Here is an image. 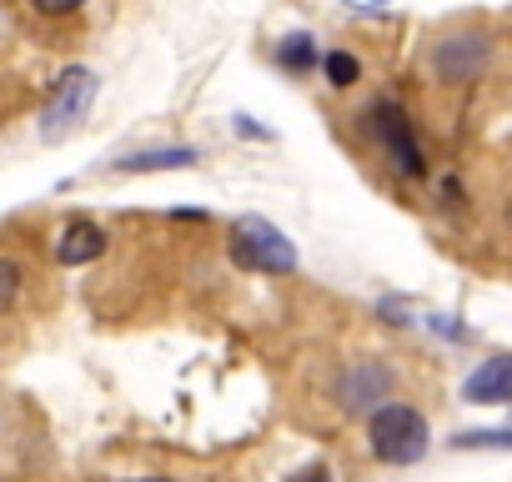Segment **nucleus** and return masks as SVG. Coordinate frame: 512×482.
<instances>
[{"instance_id":"obj_4","label":"nucleus","mask_w":512,"mask_h":482,"mask_svg":"<svg viewBox=\"0 0 512 482\" xmlns=\"http://www.w3.org/2000/svg\"><path fill=\"white\" fill-rule=\"evenodd\" d=\"M367 126H372L377 146L387 151V161H392L402 176H427V156H422L417 131H412V121H407V111H402L397 101H377V106L367 111Z\"/></svg>"},{"instance_id":"obj_8","label":"nucleus","mask_w":512,"mask_h":482,"mask_svg":"<svg viewBox=\"0 0 512 482\" xmlns=\"http://www.w3.org/2000/svg\"><path fill=\"white\" fill-rule=\"evenodd\" d=\"M462 397L477 402V407L512 402V357H487V362H477V372L462 382Z\"/></svg>"},{"instance_id":"obj_5","label":"nucleus","mask_w":512,"mask_h":482,"mask_svg":"<svg viewBox=\"0 0 512 482\" xmlns=\"http://www.w3.org/2000/svg\"><path fill=\"white\" fill-rule=\"evenodd\" d=\"M392 387H397V377H392V367L387 362H347L342 372H337V402H342V412H377L387 397H392Z\"/></svg>"},{"instance_id":"obj_15","label":"nucleus","mask_w":512,"mask_h":482,"mask_svg":"<svg viewBox=\"0 0 512 482\" xmlns=\"http://www.w3.org/2000/svg\"><path fill=\"white\" fill-rule=\"evenodd\" d=\"M236 126H241V131H246V136H256V141H262V136H267V131H262V126H256V121H251V116H236Z\"/></svg>"},{"instance_id":"obj_7","label":"nucleus","mask_w":512,"mask_h":482,"mask_svg":"<svg viewBox=\"0 0 512 482\" xmlns=\"http://www.w3.org/2000/svg\"><path fill=\"white\" fill-rule=\"evenodd\" d=\"M106 247H111V236H106V226H96V221H71L61 236H56V262L61 267H91L96 257H106Z\"/></svg>"},{"instance_id":"obj_2","label":"nucleus","mask_w":512,"mask_h":482,"mask_svg":"<svg viewBox=\"0 0 512 482\" xmlns=\"http://www.w3.org/2000/svg\"><path fill=\"white\" fill-rule=\"evenodd\" d=\"M367 442H372V457L387 462V467H412L427 457V417L407 402H382L372 417H367Z\"/></svg>"},{"instance_id":"obj_16","label":"nucleus","mask_w":512,"mask_h":482,"mask_svg":"<svg viewBox=\"0 0 512 482\" xmlns=\"http://www.w3.org/2000/svg\"><path fill=\"white\" fill-rule=\"evenodd\" d=\"M131 482H176V477H131Z\"/></svg>"},{"instance_id":"obj_11","label":"nucleus","mask_w":512,"mask_h":482,"mask_svg":"<svg viewBox=\"0 0 512 482\" xmlns=\"http://www.w3.org/2000/svg\"><path fill=\"white\" fill-rule=\"evenodd\" d=\"M277 61H282L287 71H312V66H317V41H312V36H287V41L277 46Z\"/></svg>"},{"instance_id":"obj_3","label":"nucleus","mask_w":512,"mask_h":482,"mask_svg":"<svg viewBox=\"0 0 512 482\" xmlns=\"http://www.w3.org/2000/svg\"><path fill=\"white\" fill-rule=\"evenodd\" d=\"M96 91H101L96 71H86V66H66V71L56 76L46 106H41V141H46V146L71 141V136L86 126V116H91V106H96Z\"/></svg>"},{"instance_id":"obj_9","label":"nucleus","mask_w":512,"mask_h":482,"mask_svg":"<svg viewBox=\"0 0 512 482\" xmlns=\"http://www.w3.org/2000/svg\"><path fill=\"white\" fill-rule=\"evenodd\" d=\"M201 156L191 146H161V151H141V156H126L116 161V171H181V166H196Z\"/></svg>"},{"instance_id":"obj_14","label":"nucleus","mask_w":512,"mask_h":482,"mask_svg":"<svg viewBox=\"0 0 512 482\" xmlns=\"http://www.w3.org/2000/svg\"><path fill=\"white\" fill-rule=\"evenodd\" d=\"M292 482H332V472H327V467L317 462V467H302V472H297Z\"/></svg>"},{"instance_id":"obj_6","label":"nucleus","mask_w":512,"mask_h":482,"mask_svg":"<svg viewBox=\"0 0 512 482\" xmlns=\"http://www.w3.org/2000/svg\"><path fill=\"white\" fill-rule=\"evenodd\" d=\"M487 56H492L487 36H477V31H457V36L437 41V51H432V71H437V81L462 86V81H477V76L487 71Z\"/></svg>"},{"instance_id":"obj_12","label":"nucleus","mask_w":512,"mask_h":482,"mask_svg":"<svg viewBox=\"0 0 512 482\" xmlns=\"http://www.w3.org/2000/svg\"><path fill=\"white\" fill-rule=\"evenodd\" d=\"M21 282H26L21 262L0 257V312H11V307H16V297H21Z\"/></svg>"},{"instance_id":"obj_10","label":"nucleus","mask_w":512,"mask_h":482,"mask_svg":"<svg viewBox=\"0 0 512 482\" xmlns=\"http://www.w3.org/2000/svg\"><path fill=\"white\" fill-rule=\"evenodd\" d=\"M322 71H327V81H332L337 91H347V86L362 81V61H357L352 51H327V56H322Z\"/></svg>"},{"instance_id":"obj_13","label":"nucleus","mask_w":512,"mask_h":482,"mask_svg":"<svg viewBox=\"0 0 512 482\" xmlns=\"http://www.w3.org/2000/svg\"><path fill=\"white\" fill-rule=\"evenodd\" d=\"M86 6V0H31V11H41V16H76Z\"/></svg>"},{"instance_id":"obj_1","label":"nucleus","mask_w":512,"mask_h":482,"mask_svg":"<svg viewBox=\"0 0 512 482\" xmlns=\"http://www.w3.org/2000/svg\"><path fill=\"white\" fill-rule=\"evenodd\" d=\"M226 252L241 272H262V277H287L297 272V247L282 226H272L267 216H236L231 221V241Z\"/></svg>"}]
</instances>
